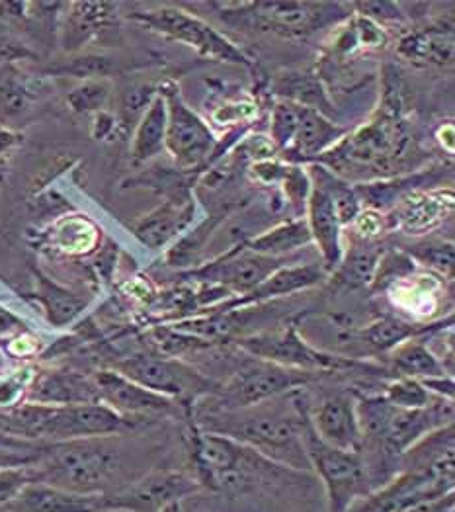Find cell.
Masks as SVG:
<instances>
[{"mask_svg": "<svg viewBox=\"0 0 455 512\" xmlns=\"http://www.w3.org/2000/svg\"><path fill=\"white\" fill-rule=\"evenodd\" d=\"M20 143H22V135L16 129L0 126V174L6 169L10 157L20 147Z\"/></svg>", "mask_w": 455, "mask_h": 512, "instance_id": "obj_40", "label": "cell"}, {"mask_svg": "<svg viewBox=\"0 0 455 512\" xmlns=\"http://www.w3.org/2000/svg\"><path fill=\"white\" fill-rule=\"evenodd\" d=\"M24 329V323L20 317H16L12 311H8L6 307L0 305V337L4 335H12Z\"/></svg>", "mask_w": 455, "mask_h": 512, "instance_id": "obj_41", "label": "cell"}, {"mask_svg": "<svg viewBox=\"0 0 455 512\" xmlns=\"http://www.w3.org/2000/svg\"><path fill=\"white\" fill-rule=\"evenodd\" d=\"M112 370L120 372L135 384L143 385L145 389L165 395L184 409L219 391V384H215L211 378L194 370L186 362L161 352L131 354L124 360H118Z\"/></svg>", "mask_w": 455, "mask_h": 512, "instance_id": "obj_5", "label": "cell"}, {"mask_svg": "<svg viewBox=\"0 0 455 512\" xmlns=\"http://www.w3.org/2000/svg\"><path fill=\"white\" fill-rule=\"evenodd\" d=\"M327 276V270L319 262L311 264H299V266H282L276 272H272L258 288H254L250 294L243 298L235 299L227 305H223L219 311H233L241 305H252V303H262L268 299L282 298V296H291L301 290L313 288L321 284Z\"/></svg>", "mask_w": 455, "mask_h": 512, "instance_id": "obj_19", "label": "cell"}, {"mask_svg": "<svg viewBox=\"0 0 455 512\" xmlns=\"http://www.w3.org/2000/svg\"><path fill=\"white\" fill-rule=\"evenodd\" d=\"M194 212H196V206L190 196L170 198L161 208L145 215L133 227V233L143 245L151 249H161L170 239H174L178 233H182L190 225Z\"/></svg>", "mask_w": 455, "mask_h": 512, "instance_id": "obj_20", "label": "cell"}, {"mask_svg": "<svg viewBox=\"0 0 455 512\" xmlns=\"http://www.w3.org/2000/svg\"><path fill=\"white\" fill-rule=\"evenodd\" d=\"M124 452L122 434L57 442L43 446L34 470L40 483L81 495H110L137 481Z\"/></svg>", "mask_w": 455, "mask_h": 512, "instance_id": "obj_1", "label": "cell"}, {"mask_svg": "<svg viewBox=\"0 0 455 512\" xmlns=\"http://www.w3.org/2000/svg\"><path fill=\"white\" fill-rule=\"evenodd\" d=\"M36 278H38L36 299L42 303L45 317L55 329H63L71 325L86 309L88 299L55 284L51 278L43 276L42 272H36Z\"/></svg>", "mask_w": 455, "mask_h": 512, "instance_id": "obj_25", "label": "cell"}, {"mask_svg": "<svg viewBox=\"0 0 455 512\" xmlns=\"http://www.w3.org/2000/svg\"><path fill=\"white\" fill-rule=\"evenodd\" d=\"M313 376L315 374L291 370L250 356L249 362L241 364L227 384L219 385L215 395L221 399L223 405L219 409L223 411L250 409L288 395L309 384Z\"/></svg>", "mask_w": 455, "mask_h": 512, "instance_id": "obj_7", "label": "cell"}, {"mask_svg": "<svg viewBox=\"0 0 455 512\" xmlns=\"http://www.w3.org/2000/svg\"><path fill=\"white\" fill-rule=\"evenodd\" d=\"M250 18L262 30L284 36H305L321 24L327 4L311 2H250L243 4Z\"/></svg>", "mask_w": 455, "mask_h": 512, "instance_id": "obj_15", "label": "cell"}, {"mask_svg": "<svg viewBox=\"0 0 455 512\" xmlns=\"http://www.w3.org/2000/svg\"><path fill=\"white\" fill-rule=\"evenodd\" d=\"M38 475L34 466L0 468V505H10L30 483H36Z\"/></svg>", "mask_w": 455, "mask_h": 512, "instance_id": "obj_34", "label": "cell"}, {"mask_svg": "<svg viewBox=\"0 0 455 512\" xmlns=\"http://www.w3.org/2000/svg\"><path fill=\"white\" fill-rule=\"evenodd\" d=\"M30 403L42 405H86L100 403L92 376H84L71 370L38 372L28 389Z\"/></svg>", "mask_w": 455, "mask_h": 512, "instance_id": "obj_16", "label": "cell"}, {"mask_svg": "<svg viewBox=\"0 0 455 512\" xmlns=\"http://www.w3.org/2000/svg\"><path fill=\"white\" fill-rule=\"evenodd\" d=\"M393 372L397 378H413L418 382L446 376L444 362L428 348V344L413 339L393 350Z\"/></svg>", "mask_w": 455, "mask_h": 512, "instance_id": "obj_27", "label": "cell"}, {"mask_svg": "<svg viewBox=\"0 0 455 512\" xmlns=\"http://www.w3.org/2000/svg\"><path fill=\"white\" fill-rule=\"evenodd\" d=\"M166 137V104L161 92L143 114L139 124L133 129V143H131V159L135 165H143L165 149Z\"/></svg>", "mask_w": 455, "mask_h": 512, "instance_id": "obj_24", "label": "cell"}, {"mask_svg": "<svg viewBox=\"0 0 455 512\" xmlns=\"http://www.w3.org/2000/svg\"><path fill=\"white\" fill-rule=\"evenodd\" d=\"M26 57H34V53L30 49H26L22 43L12 40L10 36L0 32V65L4 63H16L20 59Z\"/></svg>", "mask_w": 455, "mask_h": 512, "instance_id": "obj_39", "label": "cell"}, {"mask_svg": "<svg viewBox=\"0 0 455 512\" xmlns=\"http://www.w3.org/2000/svg\"><path fill=\"white\" fill-rule=\"evenodd\" d=\"M416 256L430 264L432 268H438L440 272H452L454 270V249L452 245H430L416 251Z\"/></svg>", "mask_w": 455, "mask_h": 512, "instance_id": "obj_37", "label": "cell"}, {"mask_svg": "<svg viewBox=\"0 0 455 512\" xmlns=\"http://www.w3.org/2000/svg\"><path fill=\"white\" fill-rule=\"evenodd\" d=\"M118 4L112 2H73L67 4V14L61 24V47L79 51L114 26Z\"/></svg>", "mask_w": 455, "mask_h": 512, "instance_id": "obj_18", "label": "cell"}, {"mask_svg": "<svg viewBox=\"0 0 455 512\" xmlns=\"http://www.w3.org/2000/svg\"><path fill=\"white\" fill-rule=\"evenodd\" d=\"M159 88L151 85L127 86L120 98V126L125 131L135 129L143 114L149 110L153 100L157 98Z\"/></svg>", "mask_w": 455, "mask_h": 512, "instance_id": "obj_29", "label": "cell"}, {"mask_svg": "<svg viewBox=\"0 0 455 512\" xmlns=\"http://www.w3.org/2000/svg\"><path fill=\"white\" fill-rule=\"evenodd\" d=\"M379 260L381 253L375 247H354L350 255L342 258L334 268V284L344 290L370 286L377 278Z\"/></svg>", "mask_w": 455, "mask_h": 512, "instance_id": "obj_28", "label": "cell"}, {"mask_svg": "<svg viewBox=\"0 0 455 512\" xmlns=\"http://www.w3.org/2000/svg\"><path fill=\"white\" fill-rule=\"evenodd\" d=\"M284 264L286 262L282 258L256 255L247 245H241L223 258L196 270V278L209 286H219L225 294L243 298Z\"/></svg>", "mask_w": 455, "mask_h": 512, "instance_id": "obj_12", "label": "cell"}, {"mask_svg": "<svg viewBox=\"0 0 455 512\" xmlns=\"http://www.w3.org/2000/svg\"><path fill=\"white\" fill-rule=\"evenodd\" d=\"M301 417L303 446L311 470L317 473L327 491V512H346L358 497L370 493L362 458L360 454L332 448L317 436L309 419V403L305 397L301 405Z\"/></svg>", "mask_w": 455, "mask_h": 512, "instance_id": "obj_4", "label": "cell"}, {"mask_svg": "<svg viewBox=\"0 0 455 512\" xmlns=\"http://www.w3.org/2000/svg\"><path fill=\"white\" fill-rule=\"evenodd\" d=\"M12 512H108L106 495H81L47 483H30L10 505Z\"/></svg>", "mask_w": 455, "mask_h": 512, "instance_id": "obj_17", "label": "cell"}, {"mask_svg": "<svg viewBox=\"0 0 455 512\" xmlns=\"http://www.w3.org/2000/svg\"><path fill=\"white\" fill-rule=\"evenodd\" d=\"M346 135V129L334 126L331 120L325 118L323 112H317L309 106H299V124L293 137L290 151L295 155L315 157L327 151L336 141Z\"/></svg>", "mask_w": 455, "mask_h": 512, "instance_id": "obj_23", "label": "cell"}, {"mask_svg": "<svg viewBox=\"0 0 455 512\" xmlns=\"http://www.w3.org/2000/svg\"><path fill=\"white\" fill-rule=\"evenodd\" d=\"M108 98L110 85L106 83V79H92L71 90L67 96V104L75 114H98L102 112Z\"/></svg>", "mask_w": 455, "mask_h": 512, "instance_id": "obj_31", "label": "cell"}, {"mask_svg": "<svg viewBox=\"0 0 455 512\" xmlns=\"http://www.w3.org/2000/svg\"><path fill=\"white\" fill-rule=\"evenodd\" d=\"M100 403L114 409L125 419L147 421L151 417H168L178 415L180 407L176 401L159 395L143 385L127 380L116 370H98L92 374Z\"/></svg>", "mask_w": 455, "mask_h": 512, "instance_id": "obj_11", "label": "cell"}, {"mask_svg": "<svg viewBox=\"0 0 455 512\" xmlns=\"http://www.w3.org/2000/svg\"><path fill=\"white\" fill-rule=\"evenodd\" d=\"M303 397V387L293 391L290 413L272 407V401L237 411L219 409L206 415L196 428L227 436L290 470L309 471L311 466L303 446Z\"/></svg>", "mask_w": 455, "mask_h": 512, "instance_id": "obj_2", "label": "cell"}, {"mask_svg": "<svg viewBox=\"0 0 455 512\" xmlns=\"http://www.w3.org/2000/svg\"><path fill=\"white\" fill-rule=\"evenodd\" d=\"M118 128V122L106 114V112H98L96 120H94V137L98 139H106L114 133V129Z\"/></svg>", "mask_w": 455, "mask_h": 512, "instance_id": "obj_42", "label": "cell"}, {"mask_svg": "<svg viewBox=\"0 0 455 512\" xmlns=\"http://www.w3.org/2000/svg\"><path fill=\"white\" fill-rule=\"evenodd\" d=\"M36 96L32 79L16 63L0 65V126L10 128L22 120L30 112Z\"/></svg>", "mask_w": 455, "mask_h": 512, "instance_id": "obj_22", "label": "cell"}, {"mask_svg": "<svg viewBox=\"0 0 455 512\" xmlns=\"http://www.w3.org/2000/svg\"><path fill=\"white\" fill-rule=\"evenodd\" d=\"M309 419L317 436L332 448L360 454L362 450V430L356 415V397L350 393H332L321 399L319 407L311 411Z\"/></svg>", "mask_w": 455, "mask_h": 512, "instance_id": "obj_13", "label": "cell"}, {"mask_svg": "<svg viewBox=\"0 0 455 512\" xmlns=\"http://www.w3.org/2000/svg\"><path fill=\"white\" fill-rule=\"evenodd\" d=\"M141 423L125 419L104 403L42 405L20 403L0 411V432L18 440H45L47 444L79 438L116 436L135 430Z\"/></svg>", "mask_w": 455, "mask_h": 512, "instance_id": "obj_3", "label": "cell"}, {"mask_svg": "<svg viewBox=\"0 0 455 512\" xmlns=\"http://www.w3.org/2000/svg\"><path fill=\"white\" fill-rule=\"evenodd\" d=\"M442 325L444 323L416 325V323H407L397 317H381L370 325H366L364 329H358V337H360V342L366 352L383 354V352H393L397 346L413 341V339L438 333L442 329H450V327H442Z\"/></svg>", "mask_w": 455, "mask_h": 512, "instance_id": "obj_21", "label": "cell"}, {"mask_svg": "<svg viewBox=\"0 0 455 512\" xmlns=\"http://www.w3.org/2000/svg\"><path fill=\"white\" fill-rule=\"evenodd\" d=\"M215 225H217V219L211 217V219H207L206 223H202V225L192 233V237L182 239V241L168 253L170 266H178V262H190V260L196 256V253H200V251L204 249L207 239L211 237Z\"/></svg>", "mask_w": 455, "mask_h": 512, "instance_id": "obj_35", "label": "cell"}, {"mask_svg": "<svg viewBox=\"0 0 455 512\" xmlns=\"http://www.w3.org/2000/svg\"><path fill=\"white\" fill-rule=\"evenodd\" d=\"M313 243L307 219H293L288 223H282L254 239L247 241L245 245L252 253L272 258H282L284 255L295 253L307 245Z\"/></svg>", "mask_w": 455, "mask_h": 512, "instance_id": "obj_26", "label": "cell"}, {"mask_svg": "<svg viewBox=\"0 0 455 512\" xmlns=\"http://www.w3.org/2000/svg\"><path fill=\"white\" fill-rule=\"evenodd\" d=\"M237 344L252 358L309 374L340 372L358 366V360L327 352L305 341L295 325L274 333H258L243 337Z\"/></svg>", "mask_w": 455, "mask_h": 512, "instance_id": "obj_8", "label": "cell"}, {"mask_svg": "<svg viewBox=\"0 0 455 512\" xmlns=\"http://www.w3.org/2000/svg\"><path fill=\"white\" fill-rule=\"evenodd\" d=\"M36 374L38 372L34 368H20L8 376H0V411H8L24 403Z\"/></svg>", "mask_w": 455, "mask_h": 512, "instance_id": "obj_33", "label": "cell"}, {"mask_svg": "<svg viewBox=\"0 0 455 512\" xmlns=\"http://www.w3.org/2000/svg\"><path fill=\"white\" fill-rule=\"evenodd\" d=\"M163 512H182V503H176V505H170V507H166Z\"/></svg>", "mask_w": 455, "mask_h": 512, "instance_id": "obj_43", "label": "cell"}, {"mask_svg": "<svg viewBox=\"0 0 455 512\" xmlns=\"http://www.w3.org/2000/svg\"><path fill=\"white\" fill-rule=\"evenodd\" d=\"M299 124V104L293 102H280L272 110V124H270V141L276 149L290 151L295 131Z\"/></svg>", "mask_w": 455, "mask_h": 512, "instance_id": "obj_32", "label": "cell"}, {"mask_svg": "<svg viewBox=\"0 0 455 512\" xmlns=\"http://www.w3.org/2000/svg\"><path fill=\"white\" fill-rule=\"evenodd\" d=\"M311 171L319 176V184L311 186V194L307 200V225L313 237V243H317L321 256H323V266L327 272H332L340 260L344 258L342 253V243H340V221L334 210L331 190L325 182V174L321 167H313Z\"/></svg>", "mask_w": 455, "mask_h": 512, "instance_id": "obj_14", "label": "cell"}, {"mask_svg": "<svg viewBox=\"0 0 455 512\" xmlns=\"http://www.w3.org/2000/svg\"><path fill=\"white\" fill-rule=\"evenodd\" d=\"M129 20L149 28L155 34L165 36L172 42L184 43L207 59L252 67L249 57L241 47L227 40L223 34H219L198 16L184 12L180 8L163 6L153 10H139L131 12Z\"/></svg>", "mask_w": 455, "mask_h": 512, "instance_id": "obj_6", "label": "cell"}, {"mask_svg": "<svg viewBox=\"0 0 455 512\" xmlns=\"http://www.w3.org/2000/svg\"><path fill=\"white\" fill-rule=\"evenodd\" d=\"M391 405L401 409H422L430 405L434 395L422 385V382L413 378H395L385 387L383 395Z\"/></svg>", "mask_w": 455, "mask_h": 512, "instance_id": "obj_30", "label": "cell"}, {"mask_svg": "<svg viewBox=\"0 0 455 512\" xmlns=\"http://www.w3.org/2000/svg\"><path fill=\"white\" fill-rule=\"evenodd\" d=\"M200 481L186 471L157 470L141 475L124 489L106 495L108 512H163L198 495Z\"/></svg>", "mask_w": 455, "mask_h": 512, "instance_id": "obj_10", "label": "cell"}, {"mask_svg": "<svg viewBox=\"0 0 455 512\" xmlns=\"http://www.w3.org/2000/svg\"><path fill=\"white\" fill-rule=\"evenodd\" d=\"M166 104L165 149L180 169H196L206 163L217 147V139L206 122L190 110L180 88L168 81L159 88Z\"/></svg>", "mask_w": 455, "mask_h": 512, "instance_id": "obj_9", "label": "cell"}, {"mask_svg": "<svg viewBox=\"0 0 455 512\" xmlns=\"http://www.w3.org/2000/svg\"><path fill=\"white\" fill-rule=\"evenodd\" d=\"M256 114V106L252 102H239L231 106H223L213 114V120L219 124H241Z\"/></svg>", "mask_w": 455, "mask_h": 512, "instance_id": "obj_38", "label": "cell"}, {"mask_svg": "<svg viewBox=\"0 0 455 512\" xmlns=\"http://www.w3.org/2000/svg\"><path fill=\"white\" fill-rule=\"evenodd\" d=\"M280 184L284 186V192H286L291 206L297 212H305L307 200H309V194H311V186H313L309 174L303 171L301 167H288V171L284 174Z\"/></svg>", "mask_w": 455, "mask_h": 512, "instance_id": "obj_36", "label": "cell"}]
</instances>
